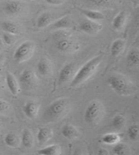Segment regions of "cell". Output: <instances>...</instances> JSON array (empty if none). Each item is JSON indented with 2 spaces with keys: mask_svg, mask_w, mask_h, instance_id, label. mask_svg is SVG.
<instances>
[{
  "mask_svg": "<svg viewBox=\"0 0 139 155\" xmlns=\"http://www.w3.org/2000/svg\"><path fill=\"white\" fill-rule=\"evenodd\" d=\"M102 60L103 55L99 54L85 63L73 76L71 81V87H76L90 79L96 73Z\"/></svg>",
  "mask_w": 139,
  "mask_h": 155,
  "instance_id": "cell-1",
  "label": "cell"
},
{
  "mask_svg": "<svg viewBox=\"0 0 139 155\" xmlns=\"http://www.w3.org/2000/svg\"><path fill=\"white\" fill-rule=\"evenodd\" d=\"M107 84L114 92L120 96H131L137 92L138 88L129 78L121 74H114L108 78Z\"/></svg>",
  "mask_w": 139,
  "mask_h": 155,
  "instance_id": "cell-2",
  "label": "cell"
},
{
  "mask_svg": "<svg viewBox=\"0 0 139 155\" xmlns=\"http://www.w3.org/2000/svg\"><path fill=\"white\" fill-rule=\"evenodd\" d=\"M55 48L63 53H73L79 49V44L74 35L65 30H57L52 35Z\"/></svg>",
  "mask_w": 139,
  "mask_h": 155,
  "instance_id": "cell-3",
  "label": "cell"
},
{
  "mask_svg": "<svg viewBox=\"0 0 139 155\" xmlns=\"http://www.w3.org/2000/svg\"><path fill=\"white\" fill-rule=\"evenodd\" d=\"M70 107V101L68 99H58L46 107L44 111V119L46 122L59 120L67 114Z\"/></svg>",
  "mask_w": 139,
  "mask_h": 155,
  "instance_id": "cell-4",
  "label": "cell"
},
{
  "mask_svg": "<svg viewBox=\"0 0 139 155\" xmlns=\"http://www.w3.org/2000/svg\"><path fill=\"white\" fill-rule=\"evenodd\" d=\"M105 107L102 102L98 100L92 101L88 105L84 112V120L89 125L96 126L104 118Z\"/></svg>",
  "mask_w": 139,
  "mask_h": 155,
  "instance_id": "cell-5",
  "label": "cell"
},
{
  "mask_svg": "<svg viewBox=\"0 0 139 155\" xmlns=\"http://www.w3.org/2000/svg\"><path fill=\"white\" fill-rule=\"evenodd\" d=\"M35 50L34 41H24L19 45L14 52L13 59L17 63H22L27 61L33 57Z\"/></svg>",
  "mask_w": 139,
  "mask_h": 155,
  "instance_id": "cell-6",
  "label": "cell"
},
{
  "mask_svg": "<svg viewBox=\"0 0 139 155\" xmlns=\"http://www.w3.org/2000/svg\"><path fill=\"white\" fill-rule=\"evenodd\" d=\"M18 83L23 89L30 91L38 87L39 79L34 71L31 69H25L19 76Z\"/></svg>",
  "mask_w": 139,
  "mask_h": 155,
  "instance_id": "cell-7",
  "label": "cell"
},
{
  "mask_svg": "<svg viewBox=\"0 0 139 155\" xmlns=\"http://www.w3.org/2000/svg\"><path fill=\"white\" fill-rule=\"evenodd\" d=\"M26 4L21 0H10L4 4V10L8 15L16 16L23 13Z\"/></svg>",
  "mask_w": 139,
  "mask_h": 155,
  "instance_id": "cell-8",
  "label": "cell"
},
{
  "mask_svg": "<svg viewBox=\"0 0 139 155\" xmlns=\"http://www.w3.org/2000/svg\"><path fill=\"white\" fill-rule=\"evenodd\" d=\"M79 29L88 35H96L99 34L103 29V25L97 21L86 20L81 22L79 26Z\"/></svg>",
  "mask_w": 139,
  "mask_h": 155,
  "instance_id": "cell-9",
  "label": "cell"
},
{
  "mask_svg": "<svg viewBox=\"0 0 139 155\" xmlns=\"http://www.w3.org/2000/svg\"><path fill=\"white\" fill-rule=\"evenodd\" d=\"M53 63L49 59L43 57L39 61L37 65V71L40 76L46 77L50 76L53 73Z\"/></svg>",
  "mask_w": 139,
  "mask_h": 155,
  "instance_id": "cell-10",
  "label": "cell"
},
{
  "mask_svg": "<svg viewBox=\"0 0 139 155\" xmlns=\"http://www.w3.org/2000/svg\"><path fill=\"white\" fill-rule=\"evenodd\" d=\"M40 107V104L39 102L34 100H29L24 104L23 110L24 114L28 118L33 120L37 116Z\"/></svg>",
  "mask_w": 139,
  "mask_h": 155,
  "instance_id": "cell-11",
  "label": "cell"
},
{
  "mask_svg": "<svg viewBox=\"0 0 139 155\" xmlns=\"http://www.w3.org/2000/svg\"><path fill=\"white\" fill-rule=\"evenodd\" d=\"M75 70V65L73 63H68L61 69L58 75V84H63L67 82L69 80H72L73 77Z\"/></svg>",
  "mask_w": 139,
  "mask_h": 155,
  "instance_id": "cell-12",
  "label": "cell"
},
{
  "mask_svg": "<svg viewBox=\"0 0 139 155\" xmlns=\"http://www.w3.org/2000/svg\"><path fill=\"white\" fill-rule=\"evenodd\" d=\"M5 82H6L7 87L10 93L14 96L17 95L18 93L20 92L21 87L15 76L10 72H7L6 75H5Z\"/></svg>",
  "mask_w": 139,
  "mask_h": 155,
  "instance_id": "cell-13",
  "label": "cell"
},
{
  "mask_svg": "<svg viewBox=\"0 0 139 155\" xmlns=\"http://www.w3.org/2000/svg\"><path fill=\"white\" fill-rule=\"evenodd\" d=\"M2 28L5 33L13 35L21 34V27L19 25L12 21H4L2 23Z\"/></svg>",
  "mask_w": 139,
  "mask_h": 155,
  "instance_id": "cell-14",
  "label": "cell"
},
{
  "mask_svg": "<svg viewBox=\"0 0 139 155\" xmlns=\"http://www.w3.org/2000/svg\"><path fill=\"white\" fill-rule=\"evenodd\" d=\"M126 41L123 39H116L111 44L110 52L113 57H118L124 52L126 48Z\"/></svg>",
  "mask_w": 139,
  "mask_h": 155,
  "instance_id": "cell-15",
  "label": "cell"
},
{
  "mask_svg": "<svg viewBox=\"0 0 139 155\" xmlns=\"http://www.w3.org/2000/svg\"><path fill=\"white\" fill-rule=\"evenodd\" d=\"M72 26V21L70 16L65 15L58 19L51 24V28L55 30H65Z\"/></svg>",
  "mask_w": 139,
  "mask_h": 155,
  "instance_id": "cell-16",
  "label": "cell"
},
{
  "mask_svg": "<svg viewBox=\"0 0 139 155\" xmlns=\"http://www.w3.org/2000/svg\"><path fill=\"white\" fill-rule=\"evenodd\" d=\"M53 23V16L49 12H44L39 16L36 21V26L39 29H44L51 25Z\"/></svg>",
  "mask_w": 139,
  "mask_h": 155,
  "instance_id": "cell-17",
  "label": "cell"
},
{
  "mask_svg": "<svg viewBox=\"0 0 139 155\" xmlns=\"http://www.w3.org/2000/svg\"><path fill=\"white\" fill-rule=\"evenodd\" d=\"M127 15L125 11H121L116 15L112 21L113 28L116 31H121L126 25Z\"/></svg>",
  "mask_w": 139,
  "mask_h": 155,
  "instance_id": "cell-18",
  "label": "cell"
},
{
  "mask_svg": "<svg viewBox=\"0 0 139 155\" xmlns=\"http://www.w3.org/2000/svg\"><path fill=\"white\" fill-rule=\"evenodd\" d=\"M61 134L68 140H73L79 135V131L76 127L71 124H65L61 129Z\"/></svg>",
  "mask_w": 139,
  "mask_h": 155,
  "instance_id": "cell-19",
  "label": "cell"
},
{
  "mask_svg": "<svg viewBox=\"0 0 139 155\" xmlns=\"http://www.w3.org/2000/svg\"><path fill=\"white\" fill-rule=\"evenodd\" d=\"M53 137V131L47 127H42L38 130L37 140L40 145H43L48 142Z\"/></svg>",
  "mask_w": 139,
  "mask_h": 155,
  "instance_id": "cell-20",
  "label": "cell"
},
{
  "mask_svg": "<svg viewBox=\"0 0 139 155\" xmlns=\"http://www.w3.org/2000/svg\"><path fill=\"white\" fill-rule=\"evenodd\" d=\"M78 10L88 20L99 22V21H102L105 18L104 14L100 12V11L83 9V8H78Z\"/></svg>",
  "mask_w": 139,
  "mask_h": 155,
  "instance_id": "cell-21",
  "label": "cell"
},
{
  "mask_svg": "<svg viewBox=\"0 0 139 155\" xmlns=\"http://www.w3.org/2000/svg\"><path fill=\"white\" fill-rule=\"evenodd\" d=\"M21 142L22 145L26 148H31L35 143V140L31 131L29 129H24L21 135Z\"/></svg>",
  "mask_w": 139,
  "mask_h": 155,
  "instance_id": "cell-22",
  "label": "cell"
},
{
  "mask_svg": "<svg viewBox=\"0 0 139 155\" xmlns=\"http://www.w3.org/2000/svg\"><path fill=\"white\" fill-rule=\"evenodd\" d=\"M62 148L59 144H52L37 151L38 155H62Z\"/></svg>",
  "mask_w": 139,
  "mask_h": 155,
  "instance_id": "cell-23",
  "label": "cell"
},
{
  "mask_svg": "<svg viewBox=\"0 0 139 155\" xmlns=\"http://www.w3.org/2000/svg\"><path fill=\"white\" fill-rule=\"evenodd\" d=\"M121 140V135L118 133H108L102 136L101 141L107 145H115Z\"/></svg>",
  "mask_w": 139,
  "mask_h": 155,
  "instance_id": "cell-24",
  "label": "cell"
},
{
  "mask_svg": "<svg viewBox=\"0 0 139 155\" xmlns=\"http://www.w3.org/2000/svg\"><path fill=\"white\" fill-rule=\"evenodd\" d=\"M126 62L130 67H137L139 64V51L137 48L130 50L126 56Z\"/></svg>",
  "mask_w": 139,
  "mask_h": 155,
  "instance_id": "cell-25",
  "label": "cell"
},
{
  "mask_svg": "<svg viewBox=\"0 0 139 155\" xmlns=\"http://www.w3.org/2000/svg\"><path fill=\"white\" fill-rule=\"evenodd\" d=\"M4 143L8 147L16 148L20 144V139L14 133H8L4 137Z\"/></svg>",
  "mask_w": 139,
  "mask_h": 155,
  "instance_id": "cell-26",
  "label": "cell"
},
{
  "mask_svg": "<svg viewBox=\"0 0 139 155\" xmlns=\"http://www.w3.org/2000/svg\"><path fill=\"white\" fill-rule=\"evenodd\" d=\"M130 148L126 143L119 142L113 148V153L115 155H127L129 153Z\"/></svg>",
  "mask_w": 139,
  "mask_h": 155,
  "instance_id": "cell-27",
  "label": "cell"
},
{
  "mask_svg": "<svg viewBox=\"0 0 139 155\" xmlns=\"http://www.w3.org/2000/svg\"><path fill=\"white\" fill-rule=\"evenodd\" d=\"M126 119L124 116L121 114H117L111 120V124L113 127L116 129H121L126 125Z\"/></svg>",
  "mask_w": 139,
  "mask_h": 155,
  "instance_id": "cell-28",
  "label": "cell"
},
{
  "mask_svg": "<svg viewBox=\"0 0 139 155\" xmlns=\"http://www.w3.org/2000/svg\"><path fill=\"white\" fill-rule=\"evenodd\" d=\"M127 135L129 139L132 141L138 140L139 136V127L138 124H133L130 125L127 130Z\"/></svg>",
  "mask_w": 139,
  "mask_h": 155,
  "instance_id": "cell-29",
  "label": "cell"
},
{
  "mask_svg": "<svg viewBox=\"0 0 139 155\" xmlns=\"http://www.w3.org/2000/svg\"><path fill=\"white\" fill-rule=\"evenodd\" d=\"M2 40L4 41V44L8 46H12L15 42V38L12 34L5 33L2 35Z\"/></svg>",
  "mask_w": 139,
  "mask_h": 155,
  "instance_id": "cell-30",
  "label": "cell"
},
{
  "mask_svg": "<svg viewBox=\"0 0 139 155\" xmlns=\"http://www.w3.org/2000/svg\"><path fill=\"white\" fill-rule=\"evenodd\" d=\"M90 4L96 6H107L109 5L112 0H87Z\"/></svg>",
  "mask_w": 139,
  "mask_h": 155,
  "instance_id": "cell-31",
  "label": "cell"
},
{
  "mask_svg": "<svg viewBox=\"0 0 139 155\" xmlns=\"http://www.w3.org/2000/svg\"><path fill=\"white\" fill-rule=\"evenodd\" d=\"M10 109V104L6 101L0 99V113L8 111Z\"/></svg>",
  "mask_w": 139,
  "mask_h": 155,
  "instance_id": "cell-32",
  "label": "cell"
},
{
  "mask_svg": "<svg viewBox=\"0 0 139 155\" xmlns=\"http://www.w3.org/2000/svg\"><path fill=\"white\" fill-rule=\"evenodd\" d=\"M47 4L54 5V6H58V5H63L65 2V0H44Z\"/></svg>",
  "mask_w": 139,
  "mask_h": 155,
  "instance_id": "cell-33",
  "label": "cell"
},
{
  "mask_svg": "<svg viewBox=\"0 0 139 155\" xmlns=\"http://www.w3.org/2000/svg\"><path fill=\"white\" fill-rule=\"evenodd\" d=\"M97 155H109V153L107 149L100 148L97 153Z\"/></svg>",
  "mask_w": 139,
  "mask_h": 155,
  "instance_id": "cell-34",
  "label": "cell"
},
{
  "mask_svg": "<svg viewBox=\"0 0 139 155\" xmlns=\"http://www.w3.org/2000/svg\"><path fill=\"white\" fill-rule=\"evenodd\" d=\"M72 155H85V154H84V152L83 151V150L81 148H77L74 150Z\"/></svg>",
  "mask_w": 139,
  "mask_h": 155,
  "instance_id": "cell-35",
  "label": "cell"
},
{
  "mask_svg": "<svg viewBox=\"0 0 139 155\" xmlns=\"http://www.w3.org/2000/svg\"><path fill=\"white\" fill-rule=\"evenodd\" d=\"M3 129H4V123H3V121L0 119V133L2 132Z\"/></svg>",
  "mask_w": 139,
  "mask_h": 155,
  "instance_id": "cell-36",
  "label": "cell"
},
{
  "mask_svg": "<svg viewBox=\"0 0 139 155\" xmlns=\"http://www.w3.org/2000/svg\"><path fill=\"white\" fill-rule=\"evenodd\" d=\"M4 58H5V57H4V54H0V64H1V63H2V62L4 61Z\"/></svg>",
  "mask_w": 139,
  "mask_h": 155,
  "instance_id": "cell-37",
  "label": "cell"
},
{
  "mask_svg": "<svg viewBox=\"0 0 139 155\" xmlns=\"http://www.w3.org/2000/svg\"><path fill=\"white\" fill-rule=\"evenodd\" d=\"M4 41H3V40H2V38L0 37V49L2 48L3 47H4Z\"/></svg>",
  "mask_w": 139,
  "mask_h": 155,
  "instance_id": "cell-38",
  "label": "cell"
},
{
  "mask_svg": "<svg viewBox=\"0 0 139 155\" xmlns=\"http://www.w3.org/2000/svg\"><path fill=\"white\" fill-rule=\"evenodd\" d=\"M72 1V2H75V1H76V0H71Z\"/></svg>",
  "mask_w": 139,
  "mask_h": 155,
  "instance_id": "cell-39",
  "label": "cell"
},
{
  "mask_svg": "<svg viewBox=\"0 0 139 155\" xmlns=\"http://www.w3.org/2000/svg\"><path fill=\"white\" fill-rule=\"evenodd\" d=\"M0 88H1V82H0Z\"/></svg>",
  "mask_w": 139,
  "mask_h": 155,
  "instance_id": "cell-40",
  "label": "cell"
},
{
  "mask_svg": "<svg viewBox=\"0 0 139 155\" xmlns=\"http://www.w3.org/2000/svg\"><path fill=\"white\" fill-rule=\"evenodd\" d=\"M0 155H3V154H0Z\"/></svg>",
  "mask_w": 139,
  "mask_h": 155,
  "instance_id": "cell-41",
  "label": "cell"
},
{
  "mask_svg": "<svg viewBox=\"0 0 139 155\" xmlns=\"http://www.w3.org/2000/svg\"><path fill=\"white\" fill-rule=\"evenodd\" d=\"M32 1H34V0H32Z\"/></svg>",
  "mask_w": 139,
  "mask_h": 155,
  "instance_id": "cell-42",
  "label": "cell"
}]
</instances>
